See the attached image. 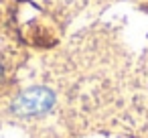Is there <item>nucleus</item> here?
Segmentation results:
<instances>
[{
	"mask_svg": "<svg viewBox=\"0 0 148 138\" xmlns=\"http://www.w3.org/2000/svg\"><path fill=\"white\" fill-rule=\"evenodd\" d=\"M53 104H55V95L47 87H31L14 100L12 110L21 116H39L49 112Z\"/></svg>",
	"mask_w": 148,
	"mask_h": 138,
	"instance_id": "f257e3e1",
	"label": "nucleus"
}]
</instances>
